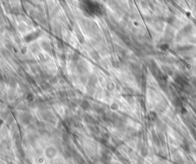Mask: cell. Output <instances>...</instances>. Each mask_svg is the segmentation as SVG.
<instances>
[{
	"mask_svg": "<svg viewBox=\"0 0 196 164\" xmlns=\"http://www.w3.org/2000/svg\"><path fill=\"white\" fill-rule=\"evenodd\" d=\"M57 150L56 149L53 147V146H48L45 150V155L48 158H53V157L56 155Z\"/></svg>",
	"mask_w": 196,
	"mask_h": 164,
	"instance_id": "6da1fadb",
	"label": "cell"
},
{
	"mask_svg": "<svg viewBox=\"0 0 196 164\" xmlns=\"http://www.w3.org/2000/svg\"><path fill=\"white\" fill-rule=\"evenodd\" d=\"M64 156L65 159H69V158H71V152H69V151L64 152Z\"/></svg>",
	"mask_w": 196,
	"mask_h": 164,
	"instance_id": "7a4b0ae2",
	"label": "cell"
}]
</instances>
